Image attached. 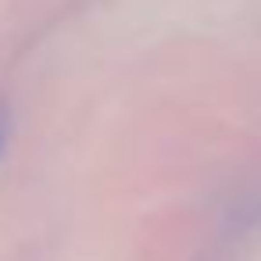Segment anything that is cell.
Masks as SVG:
<instances>
[{
	"label": "cell",
	"mask_w": 261,
	"mask_h": 261,
	"mask_svg": "<svg viewBox=\"0 0 261 261\" xmlns=\"http://www.w3.org/2000/svg\"><path fill=\"white\" fill-rule=\"evenodd\" d=\"M4 140H8V115L0 111V150H4Z\"/></svg>",
	"instance_id": "cell-1"
}]
</instances>
